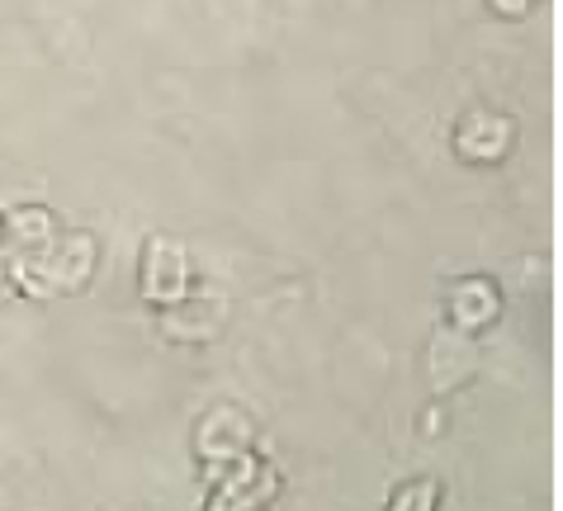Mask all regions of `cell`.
<instances>
[{
	"label": "cell",
	"mask_w": 563,
	"mask_h": 511,
	"mask_svg": "<svg viewBox=\"0 0 563 511\" xmlns=\"http://www.w3.org/2000/svg\"><path fill=\"white\" fill-rule=\"evenodd\" d=\"M493 5L503 10V14H526L530 5H536V0H493Z\"/></svg>",
	"instance_id": "obj_8"
},
{
	"label": "cell",
	"mask_w": 563,
	"mask_h": 511,
	"mask_svg": "<svg viewBox=\"0 0 563 511\" xmlns=\"http://www.w3.org/2000/svg\"><path fill=\"white\" fill-rule=\"evenodd\" d=\"M497 308H503V299H497V289L488 280H464V285H455V293H450V322H455V332L488 327L497 318Z\"/></svg>",
	"instance_id": "obj_6"
},
{
	"label": "cell",
	"mask_w": 563,
	"mask_h": 511,
	"mask_svg": "<svg viewBox=\"0 0 563 511\" xmlns=\"http://www.w3.org/2000/svg\"><path fill=\"white\" fill-rule=\"evenodd\" d=\"M388 511H435V484L431 478H417V484H408L388 502Z\"/></svg>",
	"instance_id": "obj_7"
},
{
	"label": "cell",
	"mask_w": 563,
	"mask_h": 511,
	"mask_svg": "<svg viewBox=\"0 0 563 511\" xmlns=\"http://www.w3.org/2000/svg\"><path fill=\"white\" fill-rule=\"evenodd\" d=\"M143 299L176 308L180 299H190V260L185 246L170 237H152L143 246Z\"/></svg>",
	"instance_id": "obj_2"
},
{
	"label": "cell",
	"mask_w": 563,
	"mask_h": 511,
	"mask_svg": "<svg viewBox=\"0 0 563 511\" xmlns=\"http://www.w3.org/2000/svg\"><path fill=\"white\" fill-rule=\"evenodd\" d=\"M511 119L503 114H488V110H474L464 123H460V133H455V147H460V157L464 162H503L507 157V147H511Z\"/></svg>",
	"instance_id": "obj_3"
},
{
	"label": "cell",
	"mask_w": 563,
	"mask_h": 511,
	"mask_svg": "<svg viewBox=\"0 0 563 511\" xmlns=\"http://www.w3.org/2000/svg\"><path fill=\"white\" fill-rule=\"evenodd\" d=\"M474 365H478V355L474 346L464 341V332H441L431 341V379H435V389H455V384H464L468 375H474Z\"/></svg>",
	"instance_id": "obj_5"
},
{
	"label": "cell",
	"mask_w": 563,
	"mask_h": 511,
	"mask_svg": "<svg viewBox=\"0 0 563 511\" xmlns=\"http://www.w3.org/2000/svg\"><path fill=\"white\" fill-rule=\"evenodd\" d=\"M246 445H252V426H246V416L238 408H218L209 422L199 426V455H205L209 469L246 455Z\"/></svg>",
	"instance_id": "obj_4"
},
{
	"label": "cell",
	"mask_w": 563,
	"mask_h": 511,
	"mask_svg": "<svg viewBox=\"0 0 563 511\" xmlns=\"http://www.w3.org/2000/svg\"><path fill=\"white\" fill-rule=\"evenodd\" d=\"M96 270V242L81 237V232H67V237L38 242V246H20L10 260V280L20 285L34 299H48V293H67L81 289Z\"/></svg>",
	"instance_id": "obj_1"
},
{
	"label": "cell",
	"mask_w": 563,
	"mask_h": 511,
	"mask_svg": "<svg viewBox=\"0 0 563 511\" xmlns=\"http://www.w3.org/2000/svg\"><path fill=\"white\" fill-rule=\"evenodd\" d=\"M0 237H5V219H0Z\"/></svg>",
	"instance_id": "obj_9"
}]
</instances>
